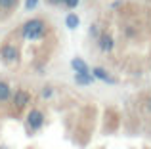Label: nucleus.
<instances>
[{"mask_svg": "<svg viewBox=\"0 0 151 149\" xmlns=\"http://www.w3.org/2000/svg\"><path fill=\"white\" fill-rule=\"evenodd\" d=\"M21 34L27 38V40H40V38H44V34H46V23L42 21V19H38V17L29 19V21L23 23Z\"/></svg>", "mask_w": 151, "mask_h": 149, "instance_id": "1", "label": "nucleus"}, {"mask_svg": "<svg viewBox=\"0 0 151 149\" xmlns=\"http://www.w3.org/2000/svg\"><path fill=\"white\" fill-rule=\"evenodd\" d=\"M0 57H2V61H6V63H17V61H19L17 46L12 44V42L2 44V46H0Z\"/></svg>", "mask_w": 151, "mask_h": 149, "instance_id": "2", "label": "nucleus"}, {"mask_svg": "<svg viewBox=\"0 0 151 149\" xmlns=\"http://www.w3.org/2000/svg\"><path fill=\"white\" fill-rule=\"evenodd\" d=\"M27 124H29L31 130H40L44 126V113L40 109H31L29 115H27Z\"/></svg>", "mask_w": 151, "mask_h": 149, "instance_id": "3", "label": "nucleus"}, {"mask_svg": "<svg viewBox=\"0 0 151 149\" xmlns=\"http://www.w3.org/2000/svg\"><path fill=\"white\" fill-rule=\"evenodd\" d=\"M12 103L15 109H25L31 103V94L27 90H15L14 96H12Z\"/></svg>", "mask_w": 151, "mask_h": 149, "instance_id": "4", "label": "nucleus"}, {"mask_svg": "<svg viewBox=\"0 0 151 149\" xmlns=\"http://www.w3.org/2000/svg\"><path fill=\"white\" fill-rule=\"evenodd\" d=\"M98 48H100V52H103V54L111 52V50L115 48V38H113V34L107 33V31L100 33V37H98Z\"/></svg>", "mask_w": 151, "mask_h": 149, "instance_id": "5", "label": "nucleus"}, {"mask_svg": "<svg viewBox=\"0 0 151 149\" xmlns=\"http://www.w3.org/2000/svg\"><path fill=\"white\" fill-rule=\"evenodd\" d=\"M92 74H94V78H96V80L107 82V84H115V82H117L109 73L105 71V69H103V67H94V69H92Z\"/></svg>", "mask_w": 151, "mask_h": 149, "instance_id": "6", "label": "nucleus"}, {"mask_svg": "<svg viewBox=\"0 0 151 149\" xmlns=\"http://www.w3.org/2000/svg\"><path fill=\"white\" fill-rule=\"evenodd\" d=\"M12 96H14V90L10 88V84H8L6 80H0V103L10 101Z\"/></svg>", "mask_w": 151, "mask_h": 149, "instance_id": "7", "label": "nucleus"}, {"mask_svg": "<svg viewBox=\"0 0 151 149\" xmlns=\"http://www.w3.org/2000/svg\"><path fill=\"white\" fill-rule=\"evenodd\" d=\"M96 80L92 73H75V82L78 86H90L92 82Z\"/></svg>", "mask_w": 151, "mask_h": 149, "instance_id": "8", "label": "nucleus"}, {"mask_svg": "<svg viewBox=\"0 0 151 149\" xmlns=\"http://www.w3.org/2000/svg\"><path fill=\"white\" fill-rule=\"evenodd\" d=\"M71 67H73L75 73H90L88 65H86V61L82 57H73L71 59Z\"/></svg>", "mask_w": 151, "mask_h": 149, "instance_id": "9", "label": "nucleus"}, {"mask_svg": "<svg viewBox=\"0 0 151 149\" xmlns=\"http://www.w3.org/2000/svg\"><path fill=\"white\" fill-rule=\"evenodd\" d=\"M65 25L69 27L71 31L77 29V27L81 25V19H78V15H77V14H67V15H65Z\"/></svg>", "mask_w": 151, "mask_h": 149, "instance_id": "10", "label": "nucleus"}, {"mask_svg": "<svg viewBox=\"0 0 151 149\" xmlns=\"http://www.w3.org/2000/svg\"><path fill=\"white\" fill-rule=\"evenodd\" d=\"M17 6V0H0V10L4 11H10Z\"/></svg>", "mask_w": 151, "mask_h": 149, "instance_id": "11", "label": "nucleus"}, {"mask_svg": "<svg viewBox=\"0 0 151 149\" xmlns=\"http://www.w3.org/2000/svg\"><path fill=\"white\" fill-rule=\"evenodd\" d=\"M40 96L44 97V100H50V97L54 96V88H52V86H44V88L40 90Z\"/></svg>", "mask_w": 151, "mask_h": 149, "instance_id": "12", "label": "nucleus"}, {"mask_svg": "<svg viewBox=\"0 0 151 149\" xmlns=\"http://www.w3.org/2000/svg\"><path fill=\"white\" fill-rule=\"evenodd\" d=\"M78 2H81V0H63V6L69 8V10H75V8L78 6Z\"/></svg>", "mask_w": 151, "mask_h": 149, "instance_id": "13", "label": "nucleus"}, {"mask_svg": "<svg viewBox=\"0 0 151 149\" xmlns=\"http://www.w3.org/2000/svg\"><path fill=\"white\" fill-rule=\"evenodd\" d=\"M38 6V0H25V8L27 10H35Z\"/></svg>", "mask_w": 151, "mask_h": 149, "instance_id": "14", "label": "nucleus"}, {"mask_svg": "<svg viewBox=\"0 0 151 149\" xmlns=\"http://www.w3.org/2000/svg\"><path fill=\"white\" fill-rule=\"evenodd\" d=\"M90 33H92V37H100V33H98V25L90 27Z\"/></svg>", "mask_w": 151, "mask_h": 149, "instance_id": "15", "label": "nucleus"}, {"mask_svg": "<svg viewBox=\"0 0 151 149\" xmlns=\"http://www.w3.org/2000/svg\"><path fill=\"white\" fill-rule=\"evenodd\" d=\"M46 2H48L50 6H59V4H63V0H46Z\"/></svg>", "mask_w": 151, "mask_h": 149, "instance_id": "16", "label": "nucleus"}, {"mask_svg": "<svg viewBox=\"0 0 151 149\" xmlns=\"http://www.w3.org/2000/svg\"><path fill=\"white\" fill-rule=\"evenodd\" d=\"M145 109H147V113H151V100L147 101V105H145Z\"/></svg>", "mask_w": 151, "mask_h": 149, "instance_id": "17", "label": "nucleus"}, {"mask_svg": "<svg viewBox=\"0 0 151 149\" xmlns=\"http://www.w3.org/2000/svg\"><path fill=\"white\" fill-rule=\"evenodd\" d=\"M0 149H8V147H0Z\"/></svg>", "mask_w": 151, "mask_h": 149, "instance_id": "18", "label": "nucleus"}]
</instances>
